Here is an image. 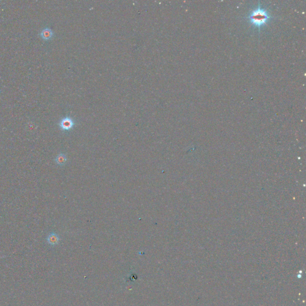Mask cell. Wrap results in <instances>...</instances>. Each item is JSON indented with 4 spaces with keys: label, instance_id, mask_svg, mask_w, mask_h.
Here are the masks:
<instances>
[{
    "label": "cell",
    "instance_id": "cell-4",
    "mask_svg": "<svg viewBox=\"0 0 306 306\" xmlns=\"http://www.w3.org/2000/svg\"><path fill=\"white\" fill-rule=\"evenodd\" d=\"M40 36L43 40H49L53 36V32L50 28H46L41 31L40 33Z\"/></svg>",
    "mask_w": 306,
    "mask_h": 306
},
{
    "label": "cell",
    "instance_id": "cell-3",
    "mask_svg": "<svg viewBox=\"0 0 306 306\" xmlns=\"http://www.w3.org/2000/svg\"><path fill=\"white\" fill-rule=\"evenodd\" d=\"M59 240V236L56 233L53 232L51 233L48 236V237H47V241L48 243L52 246H55L58 244Z\"/></svg>",
    "mask_w": 306,
    "mask_h": 306
},
{
    "label": "cell",
    "instance_id": "cell-2",
    "mask_svg": "<svg viewBox=\"0 0 306 306\" xmlns=\"http://www.w3.org/2000/svg\"><path fill=\"white\" fill-rule=\"evenodd\" d=\"M75 125V121L70 116L63 117L60 121L59 123L60 128L63 131H68L71 130Z\"/></svg>",
    "mask_w": 306,
    "mask_h": 306
},
{
    "label": "cell",
    "instance_id": "cell-5",
    "mask_svg": "<svg viewBox=\"0 0 306 306\" xmlns=\"http://www.w3.org/2000/svg\"><path fill=\"white\" fill-rule=\"evenodd\" d=\"M55 162L59 166H63L67 162V157L63 153H60L55 158Z\"/></svg>",
    "mask_w": 306,
    "mask_h": 306
},
{
    "label": "cell",
    "instance_id": "cell-1",
    "mask_svg": "<svg viewBox=\"0 0 306 306\" xmlns=\"http://www.w3.org/2000/svg\"><path fill=\"white\" fill-rule=\"evenodd\" d=\"M269 18L270 16L267 11L261 8H258L252 11L249 19L253 25L257 27H260L266 23Z\"/></svg>",
    "mask_w": 306,
    "mask_h": 306
}]
</instances>
